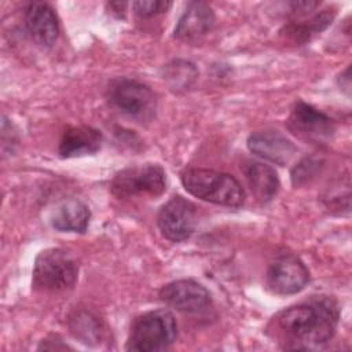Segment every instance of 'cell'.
Wrapping results in <instances>:
<instances>
[{
	"instance_id": "obj_4",
	"label": "cell",
	"mask_w": 352,
	"mask_h": 352,
	"mask_svg": "<svg viewBox=\"0 0 352 352\" xmlns=\"http://www.w3.org/2000/svg\"><path fill=\"white\" fill-rule=\"evenodd\" d=\"M177 337V323L175 316L165 309L146 312L138 316L129 331L128 351H160L175 342Z\"/></svg>"
},
{
	"instance_id": "obj_3",
	"label": "cell",
	"mask_w": 352,
	"mask_h": 352,
	"mask_svg": "<svg viewBox=\"0 0 352 352\" xmlns=\"http://www.w3.org/2000/svg\"><path fill=\"white\" fill-rule=\"evenodd\" d=\"M78 278L77 258L66 249L51 248L38 253L33 267V286L47 293H59L74 286Z\"/></svg>"
},
{
	"instance_id": "obj_12",
	"label": "cell",
	"mask_w": 352,
	"mask_h": 352,
	"mask_svg": "<svg viewBox=\"0 0 352 352\" xmlns=\"http://www.w3.org/2000/svg\"><path fill=\"white\" fill-rule=\"evenodd\" d=\"M214 25V14L212 8L204 1L188 3L186 11L180 16L175 37L187 44H197L212 30Z\"/></svg>"
},
{
	"instance_id": "obj_9",
	"label": "cell",
	"mask_w": 352,
	"mask_h": 352,
	"mask_svg": "<svg viewBox=\"0 0 352 352\" xmlns=\"http://www.w3.org/2000/svg\"><path fill=\"white\" fill-rule=\"evenodd\" d=\"M160 298L166 305L187 315L206 311L212 301L209 292L192 279H179L165 285L160 292Z\"/></svg>"
},
{
	"instance_id": "obj_7",
	"label": "cell",
	"mask_w": 352,
	"mask_h": 352,
	"mask_svg": "<svg viewBox=\"0 0 352 352\" xmlns=\"http://www.w3.org/2000/svg\"><path fill=\"white\" fill-rule=\"evenodd\" d=\"M197 223V206L180 195H175L166 201L157 214V224L161 234L172 242L188 239L195 231Z\"/></svg>"
},
{
	"instance_id": "obj_10",
	"label": "cell",
	"mask_w": 352,
	"mask_h": 352,
	"mask_svg": "<svg viewBox=\"0 0 352 352\" xmlns=\"http://www.w3.org/2000/svg\"><path fill=\"white\" fill-rule=\"evenodd\" d=\"M287 128L301 139L322 142L333 135L334 122L323 111L298 100L290 111Z\"/></svg>"
},
{
	"instance_id": "obj_13",
	"label": "cell",
	"mask_w": 352,
	"mask_h": 352,
	"mask_svg": "<svg viewBox=\"0 0 352 352\" xmlns=\"http://www.w3.org/2000/svg\"><path fill=\"white\" fill-rule=\"evenodd\" d=\"M25 26L34 43L51 47L59 34L58 18L47 3H30L25 10Z\"/></svg>"
},
{
	"instance_id": "obj_14",
	"label": "cell",
	"mask_w": 352,
	"mask_h": 352,
	"mask_svg": "<svg viewBox=\"0 0 352 352\" xmlns=\"http://www.w3.org/2000/svg\"><path fill=\"white\" fill-rule=\"evenodd\" d=\"M100 131L87 126H69L59 142L58 153L62 158H74L95 154L102 146Z\"/></svg>"
},
{
	"instance_id": "obj_17",
	"label": "cell",
	"mask_w": 352,
	"mask_h": 352,
	"mask_svg": "<svg viewBox=\"0 0 352 352\" xmlns=\"http://www.w3.org/2000/svg\"><path fill=\"white\" fill-rule=\"evenodd\" d=\"M334 16L336 11L333 8H324L305 21H292L283 28L282 33L293 43H305L312 36L324 30Z\"/></svg>"
},
{
	"instance_id": "obj_5",
	"label": "cell",
	"mask_w": 352,
	"mask_h": 352,
	"mask_svg": "<svg viewBox=\"0 0 352 352\" xmlns=\"http://www.w3.org/2000/svg\"><path fill=\"white\" fill-rule=\"evenodd\" d=\"M107 99L113 107L139 121L151 120L157 110L154 91L136 80L118 77L107 85Z\"/></svg>"
},
{
	"instance_id": "obj_19",
	"label": "cell",
	"mask_w": 352,
	"mask_h": 352,
	"mask_svg": "<svg viewBox=\"0 0 352 352\" xmlns=\"http://www.w3.org/2000/svg\"><path fill=\"white\" fill-rule=\"evenodd\" d=\"M197 78V69L192 63L186 60H173L172 63L165 66L164 80L169 82V85L179 91L188 88Z\"/></svg>"
},
{
	"instance_id": "obj_16",
	"label": "cell",
	"mask_w": 352,
	"mask_h": 352,
	"mask_svg": "<svg viewBox=\"0 0 352 352\" xmlns=\"http://www.w3.org/2000/svg\"><path fill=\"white\" fill-rule=\"evenodd\" d=\"M91 210L80 199H66L51 213V226L63 232H85L89 224Z\"/></svg>"
},
{
	"instance_id": "obj_2",
	"label": "cell",
	"mask_w": 352,
	"mask_h": 352,
	"mask_svg": "<svg viewBox=\"0 0 352 352\" xmlns=\"http://www.w3.org/2000/svg\"><path fill=\"white\" fill-rule=\"evenodd\" d=\"M180 180L187 192L206 202L236 208L245 201L241 183L224 172L188 168L182 172Z\"/></svg>"
},
{
	"instance_id": "obj_22",
	"label": "cell",
	"mask_w": 352,
	"mask_h": 352,
	"mask_svg": "<svg viewBox=\"0 0 352 352\" xmlns=\"http://www.w3.org/2000/svg\"><path fill=\"white\" fill-rule=\"evenodd\" d=\"M111 12H117L118 16H122L124 11H125V7H126V3H110L109 4Z\"/></svg>"
},
{
	"instance_id": "obj_18",
	"label": "cell",
	"mask_w": 352,
	"mask_h": 352,
	"mask_svg": "<svg viewBox=\"0 0 352 352\" xmlns=\"http://www.w3.org/2000/svg\"><path fill=\"white\" fill-rule=\"evenodd\" d=\"M69 329L73 337L85 345H96L103 337L99 319L87 311L74 312L69 319Z\"/></svg>"
},
{
	"instance_id": "obj_1",
	"label": "cell",
	"mask_w": 352,
	"mask_h": 352,
	"mask_svg": "<svg viewBox=\"0 0 352 352\" xmlns=\"http://www.w3.org/2000/svg\"><path fill=\"white\" fill-rule=\"evenodd\" d=\"M338 319L337 302L330 297L318 296L278 312L271 320L270 330L286 348L308 349L329 342Z\"/></svg>"
},
{
	"instance_id": "obj_8",
	"label": "cell",
	"mask_w": 352,
	"mask_h": 352,
	"mask_svg": "<svg viewBox=\"0 0 352 352\" xmlns=\"http://www.w3.org/2000/svg\"><path fill=\"white\" fill-rule=\"evenodd\" d=\"M265 282L275 294H296L309 282V271L297 257L282 256L268 267Z\"/></svg>"
},
{
	"instance_id": "obj_20",
	"label": "cell",
	"mask_w": 352,
	"mask_h": 352,
	"mask_svg": "<svg viewBox=\"0 0 352 352\" xmlns=\"http://www.w3.org/2000/svg\"><path fill=\"white\" fill-rule=\"evenodd\" d=\"M170 1L164 0H150V1H135L132 4L133 11L142 18H150L158 14H164L170 8Z\"/></svg>"
},
{
	"instance_id": "obj_6",
	"label": "cell",
	"mask_w": 352,
	"mask_h": 352,
	"mask_svg": "<svg viewBox=\"0 0 352 352\" xmlns=\"http://www.w3.org/2000/svg\"><path fill=\"white\" fill-rule=\"evenodd\" d=\"M110 188L120 199L158 197L166 188L165 170L158 164L129 166L114 175Z\"/></svg>"
},
{
	"instance_id": "obj_11",
	"label": "cell",
	"mask_w": 352,
	"mask_h": 352,
	"mask_svg": "<svg viewBox=\"0 0 352 352\" xmlns=\"http://www.w3.org/2000/svg\"><path fill=\"white\" fill-rule=\"evenodd\" d=\"M248 148L257 157L276 165H286L297 153L294 143L274 129L253 132L248 138Z\"/></svg>"
},
{
	"instance_id": "obj_15",
	"label": "cell",
	"mask_w": 352,
	"mask_h": 352,
	"mask_svg": "<svg viewBox=\"0 0 352 352\" xmlns=\"http://www.w3.org/2000/svg\"><path fill=\"white\" fill-rule=\"evenodd\" d=\"M245 179L253 195L263 204L270 202L279 191V177L270 165L258 161H246L242 165Z\"/></svg>"
},
{
	"instance_id": "obj_21",
	"label": "cell",
	"mask_w": 352,
	"mask_h": 352,
	"mask_svg": "<svg viewBox=\"0 0 352 352\" xmlns=\"http://www.w3.org/2000/svg\"><path fill=\"white\" fill-rule=\"evenodd\" d=\"M319 162L314 158H304L301 162H298L294 169L292 170V180L296 186H301L304 183H308V180L311 177H314V175L318 170Z\"/></svg>"
}]
</instances>
